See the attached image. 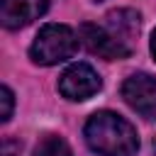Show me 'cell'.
Instances as JSON below:
<instances>
[{
  "mask_svg": "<svg viewBox=\"0 0 156 156\" xmlns=\"http://www.w3.org/2000/svg\"><path fill=\"white\" fill-rule=\"evenodd\" d=\"M122 98L124 102L139 112L146 119L156 117V78L149 73H132L124 83H122Z\"/></svg>",
  "mask_w": 156,
  "mask_h": 156,
  "instance_id": "cell-5",
  "label": "cell"
},
{
  "mask_svg": "<svg viewBox=\"0 0 156 156\" xmlns=\"http://www.w3.org/2000/svg\"><path fill=\"white\" fill-rule=\"evenodd\" d=\"M78 34H80L83 46L90 54H95V56H100L105 61L127 58L132 54V46L124 44L122 39H117L107 27H100V24H93V22H83L80 29H78Z\"/></svg>",
  "mask_w": 156,
  "mask_h": 156,
  "instance_id": "cell-3",
  "label": "cell"
},
{
  "mask_svg": "<svg viewBox=\"0 0 156 156\" xmlns=\"http://www.w3.org/2000/svg\"><path fill=\"white\" fill-rule=\"evenodd\" d=\"M85 141L100 156H134L139 149L136 129L117 112L100 110L85 122Z\"/></svg>",
  "mask_w": 156,
  "mask_h": 156,
  "instance_id": "cell-1",
  "label": "cell"
},
{
  "mask_svg": "<svg viewBox=\"0 0 156 156\" xmlns=\"http://www.w3.org/2000/svg\"><path fill=\"white\" fill-rule=\"evenodd\" d=\"M151 54H154V61H156V29L151 34Z\"/></svg>",
  "mask_w": 156,
  "mask_h": 156,
  "instance_id": "cell-11",
  "label": "cell"
},
{
  "mask_svg": "<svg viewBox=\"0 0 156 156\" xmlns=\"http://www.w3.org/2000/svg\"><path fill=\"white\" fill-rule=\"evenodd\" d=\"M34 156H73L71 154V146L56 136V134H46L39 139V144L34 146Z\"/></svg>",
  "mask_w": 156,
  "mask_h": 156,
  "instance_id": "cell-8",
  "label": "cell"
},
{
  "mask_svg": "<svg viewBox=\"0 0 156 156\" xmlns=\"http://www.w3.org/2000/svg\"><path fill=\"white\" fill-rule=\"evenodd\" d=\"M49 7V0H2L0 20L5 29H20L39 20Z\"/></svg>",
  "mask_w": 156,
  "mask_h": 156,
  "instance_id": "cell-6",
  "label": "cell"
},
{
  "mask_svg": "<svg viewBox=\"0 0 156 156\" xmlns=\"http://www.w3.org/2000/svg\"><path fill=\"white\" fill-rule=\"evenodd\" d=\"M100 88H102V80L98 71L88 63H73L58 78V93L66 100H76V102L93 98Z\"/></svg>",
  "mask_w": 156,
  "mask_h": 156,
  "instance_id": "cell-4",
  "label": "cell"
},
{
  "mask_svg": "<svg viewBox=\"0 0 156 156\" xmlns=\"http://www.w3.org/2000/svg\"><path fill=\"white\" fill-rule=\"evenodd\" d=\"M139 27H141V17H139L136 10H112L107 15V29L117 39H122L124 44H129L132 39H136Z\"/></svg>",
  "mask_w": 156,
  "mask_h": 156,
  "instance_id": "cell-7",
  "label": "cell"
},
{
  "mask_svg": "<svg viewBox=\"0 0 156 156\" xmlns=\"http://www.w3.org/2000/svg\"><path fill=\"white\" fill-rule=\"evenodd\" d=\"M78 51V39L66 24H44L29 46V56L39 66H56Z\"/></svg>",
  "mask_w": 156,
  "mask_h": 156,
  "instance_id": "cell-2",
  "label": "cell"
},
{
  "mask_svg": "<svg viewBox=\"0 0 156 156\" xmlns=\"http://www.w3.org/2000/svg\"><path fill=\"white\" fill-rule=\"evenodd\" d=\"M0 100H2L0 119H2V122H10V117H12V105H15V95H12V90H10L7 85L0 88Z\"/></svg>",
  "mask_w": 156,
  "mask_h": 156,
  "instance_id": "cell-9",
  "label": "cell"
},
{
  "mask_svg": "<svg viewBox=\"0 0 156 156\" xmlns=\"http://www.w3.org/2000/svg\"><path fill=\"white\" fill-rule=\"evenodd\" d=\"M95 2H100V0H95Z\"/></svg>",
  "mask_w": 156,
  "mask_h": 156,
  "instance_id": "cell-12",
  "label": "cell"
},
{
  "mask_svg": "<svg viewBox=\"0 0 156 156\" xmlns=\"http://www.w3.org/2000/svg\"><path fill=\"white\" fill-rule=\"evenodd\" d=\"M15 149H20V144H15L12 139L2 141V156H15Z\"/></svg>",
  "mask_w": 156,
  "mask_h": 156,
  "instance_id": "cell-10",
  "label": "cell"
}]
</instances>
